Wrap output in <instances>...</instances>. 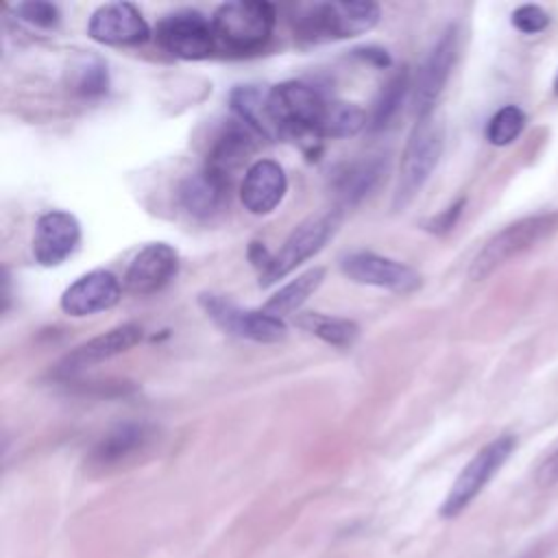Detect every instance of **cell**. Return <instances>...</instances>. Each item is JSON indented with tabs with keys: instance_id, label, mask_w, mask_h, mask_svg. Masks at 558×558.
Wrapping results in <instances>:
<instances>
[{
	"instance_id": "1",
	"label": "cell",
	"mask_w": 558,
	"mask_h": 558,
	"mask_svg": "<svg viewBox=\"0 0 558 558\" xmlns=\"http://www.w3.org/2000/svg\"><path fill=\"white\" fill-rule=\"evenodd\" d=\"M379 7L368 0L316 2L303 7L294 17V33L303 41L323 44L368 33L379 22Z\"/></svg>"
},
{
	"instance_id": "2",
	"label": "cell",
	"mask_w": 558,
	"mask_h": 558,
	"mask_svg": "<svg viewBox=\"0 0 558 558\" xmlns=\"http://www.w3.org/2000/svg\"><path fill=\"white\" fill-rule=\"evenodd\" d=\"M445 146V126L434 113L416 118L401 153L399 177L392 192V209H405L432 177Z\"/></svg>"
},
{
	"instance_id": "3",
	"label": "cell",
	"mask_w": 558,
	"mask_h": 558,
	"mask_svg": "<svg viewBox=\"0 0 558 558\" xmlns=\"http://www.w3.org/2000/svg\"><path fill=\"white\" fill-rule=\"evenodd\" d=\"M556 231H558V211L525 216V218L504 227L473 257L469 277L473 281L486 279L497 268H501L510 259L519 257L521 253L530 251L532 246H536L538 242H543L545 238H549Z\"/></svg>"
},
{
	"instance_id": "4",
	"label": "cell",
	"mask_w": 558,
	"mask_h": 558,
	"mask_svg": "<svg viewBox=\"0 0 558 558\" xmlns=\"http://www.w3.org/2000/svg\"><path fill=\"white\" fill-rule=\"evenodd\" d=\"M275 20V7L262 0H231L211 15L216 39L235 52L259 50L270 39Z\"/></svg>"
},
{
	"instance_id": "5",
	"label": "cell",
	"mask_w": 558,
	"mask_h": 558,
	"mask_svg": "<svg viewBox=\"0 0 558 558\" xmlns=\"http://www.w3.org/2000/svg\"><path fill=\"white\" fill-rule=\"evenodd\" d=\"M327 105L329 100L301 81H286L268 89V113L279 135L318 137Z\"/></svg>"
},
{
	"instance_id": "6",
	"label": "cell",
	"mask_w": 558,
	"mask_h": 558,
	"mask_svg": "<svg viewBox=\"0 0 558 558\" xmlns=\"http://www.w3.org/2000/svg\"><path fill=\"white\" fill-rule=\"evenodd\" d=\"M338 225V214L329 211L323 216H312L307 220H303L283 242V246L272 253L270 264L259 272V286H272L279 279H283L286 275H290L296 266H301L303 262H307L310 257H314L325 244L327 240L333 235Z\"/></svg>"
},
{
	"instance_id": "7",
	"label": "cell",
	"mask_w": 558,
	"mask_h": 558,
	"mask_svg": "<svg viewBox=\"0 0 558 558\" xmlns=\"http://www.w3.org/2000/svg\"><path fill=\"white\" fill-rule=\"evenodd\" d=\"M514 445H517V440L510 434L497 436L495 440L484 445L456 477L453 486L449 488V493L440 506V514L447 519L460 514L477 497V493L490 482V477L501 469V464L512 453Z\"/></svg>"
},
{
	"instance_id": "8",
	"label": "cell",
	"mask_w": 558,
	"mask_h": 558,
	"mask_svg": "<svg viewBox=\"0 0 558 558\" xmlns=\"http://www.w3.org/2000/svg\"><path fill=\"white\" fill-rule=\"evenodd\" d=\"M205 314L227 333L238 338H246L253 342H279L286 338V323L264 310H244L235 305L231 299L214 292H205L198 296Z\"/></svg>"
},
{
	"instance_id": "9",
	"label": "cell",
	"mask_w": 558,
	"mask_h": 558,
	"mask_svg": "<svg viewBox=\"0 0 558 558\" xmlns=\"http://www.w3.org/2000/svg\"><path fill=\"white\" fill-rule=\"evenodd\" d=\"M155 35L159 46L168 54L185 61H198L209 57L218 41L211 17L207 20L194 9H181L161 17Z\"/></svg>"
},
{
	"instance_id": "10",
	"label": "cell",
	"mask_w": 558,
	"mask_h": 558,
	"mask_svg": "<svg viewBox=\"0 0 558 558\" xmlns=\"http://www.w3.org/2000/svg\"><path fill=\"white\" fill-rule=\"evenodd\" d=\"M456 57H458V28L451 24L442 31V35L436 39V44L427 52L412 83L416 118L434 113V105L442 94L449 81V74L456 65Z\"/></svg>"
},
{
	"instance_id": "11",
	"label": "cell",
	"mask_w": 558,
	"mask_h": 558,
	"mask_svg": "<svg viewBox=\"0 0 558 558\" xmlns=\"http://www.w3.org/2000/svg\"><path fill=\"white\" fill-rule=\"evenodd\" d=\"M340 270L355 283L386 288L399 294L414 292L421 286V275L412 266L371 251H355L344 255L340 259Z\"/></svg>"
},
{
	"instance_id": "12",
	"label": "cell",
	"mask_w": 558,
	"mask_h": 558,
	"mask_svg": "<svg viewBox=\"0 0 558 558\" xmlns=\"http://www.w3.org/2000/svg\"><path fill=\"white\" fill-rule=\"evenodd\" d=\"M87 35L105 46H137L150 37V26L135 4L107 2L89 15Z\"/></svg>"
},
{
	"instance_id": "13",
	"label": "cell",
	"mask_w": 558,
	"mask_h": 558,
	"mask_svg": "<svg viewBox=\"0 0 558 558\" xmlns=\"http://www.w3.org/2000/svg\"><path fill=\"white\" fill-rule=\"evenodd\" d=\"M81 242V222L74 214L63 209H50L35 222L33 257L41 266L63 264Z\"/></svg>"
},
{
	"instance_id": "14",
	"label": "cell",
	"mask_w": 558,
	"mask_h": 558,
	"mask_svg": "<svg viewBox=\"0 0 558 558\" xmlns=\"http://www.w3.org/2000/svg\"><path fill=\"white\" fill-rule=\"evenodd\" d=\"M179 272V253L166 242L146 244L129 264L124 286L131 294L146 296L163 290Z\"/></svg>"
},
{
	"instance_id": "15",
	"label": "cell",
	"mask_w": 558,
	"mask_h": 558,
	"mask_svg": "<svg viewBox=\"0 0 558 558\" xmlns=\"http://www.w3.org/2000/svg\"><path fill=\"white\" fill-rule=\"evenodd\" d=\"M142 327L137 323H124L118 325L83 344L72 349L59 364H57V375L70 377L76 375L89 366H96L100 362H107L120 353H126L142 340Z\"/></svg>"
},
{
	"instance_id": "16",
	"label": "cell",
	"mask_w": 558,
	"mask_h": 558,
	"mask_svg": "<svg viewBox=\"0 0 558 558\" xmlns=\"http://www.w3.org/2000/svg\"><path fill=\"white\" fill-rule=\"evenodd\" d=\"M122 288L113 272L109 270H89L70 283L61 294V310L68 316L83 318L105 310H111L120 301Z\"/></svg>"
},
{
	"instance_id": "17",
	"label": "cell",
	"mask_w": 558,
	"mask_h": 558,
	"mask_svg": "<svg viewBox=\"0 0 558 558\" xmlns=\"http://www.w3.org/2000/svg\"><path fill=\"white\" fill-rule=\"evenodd\" d=\"M288 179L283 168L272 159H257L248 166L242 187L240 201L242 205L257 216L270 214L286 196Z\"/></svg>"
},
{
	"instance_id": "18",
	"label": "cell",
	"mask_w": 558,
	"mask_h": 558,
	"mask_svg": "<svg viewBox=\"0 0 558 558\" xmlns=\"http://www.w3.org/2000/svg\"><path fill=\"white\" fill-rule=\"evenodd\" d=\"M227 192H229V177L216 168L205 166L203 170L187 174L181 181L179 203L187 214L196 218H209L225 205Z\"/></svg>"
},
{
	"instance_id": "19",
	"label": "cell",
	"mask_w": 558,
	"mask_h": 558,
	"mask_svg": "<svg viewBox=\"0 0 558 558\" xmlns=\"http://www.w3.org/2000/svg\"><path fill=\"white\" fill-rule=\"evenodd\" d=\"M255 135L257 133L242 120H227L209 142L205 166L216 168L229 177V172L255 150Z\"/></svg>"
},
{
	"instance_id": "20",
	"label": "cell",
	"mask_w": 558,
	"mask_h": 558,
	"mask_svg": "<svg viewBox=\"0 0 558 558\" xmlns=\"http://www.w3.org/2000/svg\"><path fill=\"white\" fill-rule=\"evenodd\" d=\"M148 440H150V429L146 423H137V421L118 423L96 442L89 460L100 469L113 466L126 460L129 456H133L135 451L144 449Z\"/></svg>"
},
{
	"instance_id": "21",
	"label": "cell",
	"mask_w": 558,
	"mask_h": 558,
	"mask_svg": "<svg viewBox=\"0 0 558 558\" xmlns=\"http://www.w3.org/2000/svg\"><path fill=\"white\" fill-rule=\"evenodd\" d=\"M229 105L238 120L251 126L259 137L275 140L279 135L270 113H268V92L257 85H238L229 94Z\"/></svg>"
},
{
	"instance_id": "22",
	"label": "cell",
	"mask_w": 558,
	"mask_h": 558,
	"mask_svg": "<svg viewBox=\"0 0 558 558\" xmlns=\"http://www.w3.org/2000/svg\"><path fill=\"white\" fill-rule=\"evenodd\" d=\"M325 279V268L314 266L305 272H301L296 279H292L290 283H286L283 288H279L266 303H264V312L281 318L286 314H292L294 310H299L323 283Z\"/></svg>"
},
{
	"instance_id": "23",
	"label": "cell",
	"mask_w": 558,
	"mask_h": 558,
	"mask_svg": "<svg viewBox=\"0 0 558 558\" xmlns=\"http://www.w3.org/2000/svg\"><path fill=\"white\" fill-rule=\"evenodd\" d=\"M384 172H386V159L381 157H368L347 166L336 179L340 198L349 205L362 201L379 183Z\"/></svg>"
},
{
	"instance_id": "24",
	"label": "cell",
	"mask_w": 558,
	"mask_h": 558,
	"mask_svg": "<svg viewBox=\"0 0 558 558\" xmlns=\"http://www.w3.org/2000/svg\"><path fill=\"white\" fill-rule=\"evenodd\" d=\"M296 325L303 327L305 331L314 333L323 342L338 347V349L353 347L360 336V327L353 320L338 318V316H325V314H316V312L301 314L296 318Z\"/></svg>"
},
{
	"instance_id": "25",
	"label": "cell",
	"mask_w": 558,
	"mask_h": 558,
	"mask_svg": "<svg viewBox=\"0 0 558 558\" xmlns=\"http://www.w3.org/2000/svg\"><path fill=\"white\" fill-rule=\"evenodd\" d=\"M410 74L408 70H399L397 74H392L386 85L379 89L375 102H373V111H371V118H368V126L373 131H379V129H386L395 116L399 113V109L403 107V100L410 92Z\"/></svg>"
},
{
	"instance_id": "26",
	"label": "cell",
	"mask_w": 558,
	"mask_h": 558,
	"mask_svg": "<svg viewBox=\"0 0 558 558\" xmlns=\"http://www.w3.org/2000/svg\"><path fill=\"white\" fill-rule=\"evenodd\" d=\"M368 124L362 107L344 100H329L318 137H351Z\"/></svg>"
},
{
	"instance_id": "27",
	"label": "cell",
	"mask_w": 558,
	"mask_h": 558,
	"mask_svg": "<svg viewBox=\"0 0 558 558\" xmlns=\"http://www.w3.org/2000/svg\"><path fill=\"white\" fill-rule=\"evenodd\" d=\"M525 126V113L517 105L501 107L486 124V140L495 146H506L519 137Z\"/></svg>"
},
{
	"instance_id": "28",
	"label": "cell",
	"mask_w": 558,
	"mask_h": 558,
	"mask_svg": "<svg viewBox=\"0 0 558 558\" xmlns=\"http://www.w3.org/2000/svg\"><path fill=\"white\" fill-rule=\"evenodd\" d=\"M74 89L81 96H100L109 87V74L107 65L98 59H87L74 70Z\"/></svg>"
},
{
	"instance_id": "29",
	"label": "cell",
	"mask_w": 558,
	"mask_h": 558,
	"mask_svg": "<svg viewBox=\"0 0 558 558\" xmlns=\"http://www.w3.org/2000/svg\"><path fill=\"white\" fill-rule=\"evenodd\" d=\"M15 15L37 28H54L61 20V11L57 4L46 2V0H31V2H20L13 7Z\"/></svg>"
},
{
	"instance_id": "30",
	"label": "cell",
	"mask_w": 558,
	"mask_h": 558,
	"mask_svg": "<svg viewBox=\"0 0 558 558\" xmlns=\"http://www.w3.org/2000/svg\"><path fill=\"white\" fill-rule=\"evenodd\" d=\"M549 24V15L538 4H523L512 13V26L521 33H541Z\"/></svg>"
},
{
	"instance_id": "31",
	"label": "cell",
	"mask_w": 558,
	"mask_h": 558,
	"mask_svg": "<svg viewBox=\"0 0 558 558\" xmlns=\"http://www.w3.org/2000/svg\"><path fill=\"white\" fill-rule=\"evenodd\" d=\"M462 207H464V198L456 201L453 205H449L447 209H442L440 214L432 216L427 222H425V229L432 231V233H447L460 218L462 214Z\"/></svg>"
},
{
	"instance_id": "32",
	"label": "cell",
	"mask_w": 558,
	"mask_h": 558,
	"mask_svg": "<svg viewBox=\"0 0 558 558\" xmlns=\"http://www.w3.org/2000/svg\"><path fill=\"white\" fill-rule=\"evenodd\" d=\"M353 52H355L357 57H362L364 61L375 63L377 68H388V65H390V54H388L384 48H377V46H364V48H355Z\"/></svg>"
},
{
	"instance_id": "33",
	"label": "cell",
	"mask_w": 558,
	"mask_h": 558,
	"mask_svg": "<svg viewBox=\"0 0 558 558\" xmlns=\"http://www.w3.org/2000/svg\"><path fill=\"white\" fill-rule=\"evenodd\" d=\"M536 480H538L543 486L558 482V451L551 453V456L541 464V469H538V473H536Z\"/></svg>"
},
{
	"instance_id": "34",
	"label": "cell",
	"mask_w": 558,
	"mask_h": 558,
	"mask_svg": "<svg viewBox=\"0 0 558 558\" xmlns=\"http://www.w3.org/2000/svg\"><path fill=\"white\" fill-rule=\"evenodd\" d=\"M270 257H272V253H270L262 242H251V246H248V259H251V264H253L259 272L270 264Z\"/></svg>"
},
{
	"instance_id": "35",
	"label": "cell",
	"mask_w": 558,
	"mask_h": 558,
	"mask_svg": "<svg viewBox=\"0 0 558 558\" xmlns=\"http://www.w3.org/2000/svg\"><path fill=\"white\" fill-rule=\"evenodd\" d=\"M554 92L558 94V72H556V78H554Z\"/></svg>"
}]
</instances>
